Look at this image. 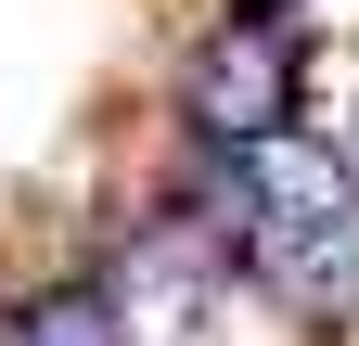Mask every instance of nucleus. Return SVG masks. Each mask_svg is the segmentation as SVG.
Listing matches in <instances>:
<instances>
[{
    "mask_svg": "<svg viewBox=\"0 0 359 346\" xmlns=\"http://www.w3.org/2000/svg\"><path fill=\"white\" fill-rule=\"evenodd\" d=\"M283 116H295V52L283 39H257V26H231V39H205L193 52V128H218V141H283Z\"/></svg>",
    "mask_w": 359,
    "mask_h": 346,
    "instance_id": "f257e3e1",
    "label": "nucleus"
},
{
    "mask_svg": "<svg viewBox=\"0 0 359 346\" xmlns=\"http://www.w3.org/2000/svg\"><path fill=\"white\" fill-rule=\"evenodd\" d=\"M244 244H257V282L295 321H359V244L346 231H244Z\"/></svg>",
    "mask_w": 359,
    "mask_h": 346,
    "instance_id": "f03ea898",
    "label": "nucleus"
},
{
    "mask_svg": "<svg viewBox=\"0 0 359 346\" xmlns=\"http://www.w3.org/2000/svg\"><path fill=\"white\" fill-rule=\"evenodd\" d=\"M13 346H128V308L103 282H39L13 308Z\"/></svg>",
    "mask_w": 359,
    "mask_h": 346,
    "instance_id": "7ed1b4c3",
    "label": "nucleus"
}]
</instances>
